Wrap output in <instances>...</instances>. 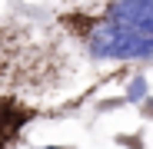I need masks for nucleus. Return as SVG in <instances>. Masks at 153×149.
Here are the masks:
<instances>
[{"label":"nucleus","instance_id":"nucleus-1","mask_svg":"<svg viewBox=\"0 0 153 149\" xmlns=\"http://www.w3.org/2000/svg\"><path fill=\"white\" fill-rule=\"evenodd\" d=\"M87 43L100 60L153 57V0H117Z\"/></svg>","mask_w":153,"mask_h":149},{"label":"nucleus","instance_id":"nucleus-2","mask_svg":"<svg viewBox=\"0 0 153 149\" xmlns=\"http://www.w3.org/2000/svg\"><path fill=\"white\" fill-rule=\"evenodd\" d=\"M146 96V80L143 76H137L130 86H126V99H133V103H140V99Z\"/></svg>","mask_w":153,"mask_h":149},{"label":"nucleus","instance_id":"nucleus-3","mask_svg":"<svg viewBox=\"0 0 153 149\" xmlns=\"http://www.w3.org/2000/svg\"><path fill=\"white\" fill-rule=\"evenodd\" d=\"M43 149H60V146H43Z\"/></svg>","mask_w":153,"mask_h":149}]
</instances>
